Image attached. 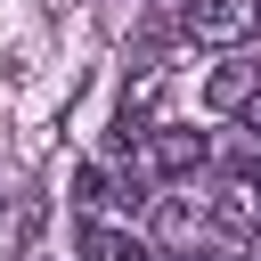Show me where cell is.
Segmentation results:
<instances>
[{
    "label": "cell",
    "instance_id": "cell-5",
    "mask_svg": "<svg viewBox=\"0 0 261 261\" xmlns=\"http://www.w3.org/2000/svg\"><path fill=\"white\" fill-rule=\"evenodd\" d=\"M82 261H155V245L139 228H114V220H82Z\"/></svg>",
    "mask_w": 261,
    "mask_h": 261
},
{
    "label": "cell",
    "instance_id": "cell-3",
    "mask_svg": "<svg viewBox=\"0 0 261 261\" xmlns=\"http://www.w3.org/2000/svg\"><path fill=\"white\" fill-rule=\"evenodd\" d=\"M73 204L98 220V212H139L147 196H139V179H114V171H98V163H82L73 171Z\"/></svg>",
    "mask_w": 261,
    "mask_h": 261
},
{
    "label": "cell",
    "instance_id": "cell-6",
    "mask_svg": "<svg viewBox=\"0 0 261 261\" xmlns=\"http://www.w3.org/2000/svg\"><path fill=\"white\" fill-rule=\"evenodd\" d=\"M253 90H261V57H237V65H220V73L204 82V106H212V114H245Z\"/></svg>",
    "mask_w": 261,
    "mask_h": 261
},
{
    "label": "cell",
    "instance_id": "cell-7",
    "mask_svg": "<svg viewBox=\"0 0 261 261\" xmlns=\"http://www.w3.org/2000/svg\"><path fill=\"white\" fill-rule=\"evenodd\" d=\"M253 220H261V204L245 196V179H228V188L204 204V228H220V237H253Z\"/></svg>",
    "mask_w": 261,
    "mask_h": 261
},
{
    "label": "cell",
    "instance_id": "cell-1",
    "mask_svg": "<svg viewBox=\"0 0 261 261\" xmlns=\"http://www.w3.org/2000/svg\"><path fill=\"white\" fill-rule=\"evenodd\" d=\"M204 163H212V139L188 130V122H155V130L139 139V171H147V179H196Z\"/></svg>",
    "mask_w": 261,
    "mask_h": 261
},
{
    "label": "cell",
    "instance_id": "cell-9",
    "mask_svg": "<svg viewBox=\"0 0 261 261\" xmlns=\"http://www.w3.org/2000/svg\"><path fill=\"white\" fill-rule=\"evenodd\" d=\"M245 130H253V147H261V90L245 98Z\"/></svg>",
    "mask_w": 261,
    "mask_h": 261
},
{
    "label": "cell",
    "instance_id": "cell-8",
    "mask_svg": "<svg viewBox=\"0 0 261 261\" xmlns=\"http://www.w3.org/2000/svg\"><path fill=\"white\" fill-rule=\"evenodd\" d=\"M245 196H253V204H261V147H253V155H245Z\"/></svg>",
    "mask_w": 261,
    "mask_h": 261
},
{
    "label": "cell",
    "instance_id": "cell-4",
    "mask_svg": "<svg viewBox=\"0 0 261 261\" xmlns=\"http://www.w3.org/2000/svg\"><path fill=\"white\" fill-rule=\"evenodd\" d=\"M155 204V253H188L204 237V204L196 196H147Z\"/></svg>",
    "mask_w": 261,
    "mask_h": 261
},
{
    "label": "cell",
    "instance_id": "cell-2",
    "mask_svg": "<svg viewBox=\"0 0 261 261\" xmlns=\"http://www.w3.org/2000/svg\"><path fill=\"white\" fill-rule=\"evenodd\" d=\"M179 33L212 41V49H237V41L261 33V0H179Z\"/></svg>",
    "mask_w": 261,
    "mask_h": 261
},
{
    "label": "cell",
    "instance_id": "cell-10",
    "mask_svg": "<svg viewBox=\"0 0 261 261\" xmlns=\"http://www.w3.org/2000/svg\"><path fill=\"white\" fill-rule=\"evenodd\" d=\"M155 261H220V253H196V245H188V253H155Z\"/></svg>",
    "mask_w": 261,
    "mask_h": 261
}]
</instances>
